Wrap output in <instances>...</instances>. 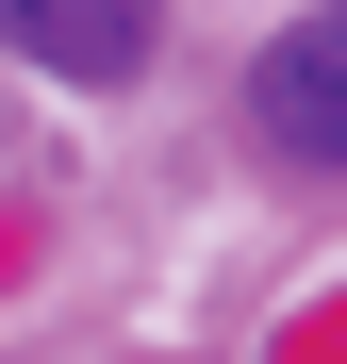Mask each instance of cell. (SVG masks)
Segmentation results:
<instances>
[{"label":"cell","mask_w":347,"mask_h":364,"mask_svg":"<svg viewBox=\"0 0 347 364\" xmlns=\"http://www.w3.org/2000/svg\"><path fill=\"white\" fill-rule=\"evenodd\" d=\"M248 133H265L281 166L347 182V0H314V17L265 33V67H248Z\"/></svg>","instance_id":"obj_1"},{"label":"cell","mask_w":347,"mask_h":364,"mask_svg":"<svg viewBox=\"0 0 347 364\" xmlns=\"http://www.w3.org/2000/svg\"><path fill=\"white\" fill-rule=\"evenodd\" d=\"M0 33H17L50 83L99 100V83H133L149 50H165V0H0Z\"/></svg>","instance_id":"obj_2"}]
</instances>
